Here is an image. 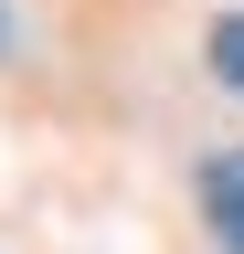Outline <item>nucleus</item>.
I'll return each mask as SVG.
<instances>
[{"label": "nucleus", "instance_id": "1", "mask_svg": "<svg viewBox=\"0 0 244 254\" xmlns=\"http://www.w3.org/2000/svg\"><path fill=\"white\" fill-rule=\"evenodd\" d=\"M202 222H212L223 254H244V148H223V159L202 170Z\"/></svg>", "mask_w": 244, "mask_h": 254}, {"label": "nucleus", "instance_id": "2", "mask_svg": "<svg viewBox=\"0 0 244 254\" xmlns=\"http://www.w3.org/2000/svg\"><path fill=\"white\" fill-rule=\"evenodd\" d=\"M212 74L244 95V11H223V21H212Z\"/></svg>", "mask_w": 244, "mask_h": 254}, {"label": "nucleus", "instance_id": "3", "mask_svg": "<svg viewBox=\"0 0 244 254\" xmlns=\"http://www.w3.org/2000/svg\"><path fill=\"white\" fill-rule=\"evenodd\" d=\"M0 43H11V11H0Z\"/></svg>", "mask_w": 244, "mask_h": 254}]
</instances>
